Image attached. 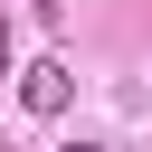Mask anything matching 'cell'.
I'll return each mask as SVG.
<instances>
[{"label": "cell", "mask_w": 152, "mask_h": 152, "mask_svg": "<svg viewBox=\"0 0 152 152\" xmlns=\"http://www.w3.org/2000/svg\"><path fill=\"white\" fill-rule=\"evenodd\" d=\"M66 152H104V142H66Z\"/></svg>", "instance_id": "obj_2"}, {"label": "cell", "mask_w": 152, "mask_h": 152, "mask_svg": "<svg viewBox=\"0 0 152 152\" xmlns=\"http://www.w3.org/2000/svg\"><path fill=\"white\" fill-rule=\"evenodd\" d=\"M28 10H57V0H28Z\"/></svg>", "instance_id": "obj_3"}, {"label": "cell", "mask_w": 152, "mask_h": 152, "mask_svg": "<svg viewBox=\"0 0 152 152\" xmlns=\"http://www.w3.org/2000/svg\"><path fill=\"white\" fill-rule=\"evenodd\" d=\"M66 95H76V76H66V57H38V66L19 76V104H28V114H66Z\"/></svg>", "instance_id": "obj_1"}]
</instances>
